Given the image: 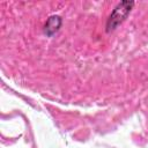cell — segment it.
Listing matches in <instances>:
<instances>
[{
    "label": "cell",
    "instance_id": "cell-1",
    "mask_svg": "<svg viewBox=\"0 0 148 148\" xmlns=\"http://www.w3.org/2000/svg\"><path fill=\"white\" fill-rule=\"evenodd\" d=\"M134 6V1H121L119 2L114 9L112 10L111 15L106 21V32H111L117 29L128 16L132 8Z\"/></svg>",
    "mask_w": 148,
    "mask_h": 148
},
{
    "label": "cell",
    "instance_id": "cell-2",
    "mask_svg": "<svg viewBox=\"0 0 148 148\" xmlns=\"http://www.w3.org/2000/svg\"><path fill=\"white\" fill-rule=\"evenodd\" d=\"M61 23H62V20L60 16L58 15H52L47 18L45 25H44V34L49 37L53 36L61 27Z\"/></svg>",
    "mask_w": 148,
    "mask_h": 148
}]
</instances>
